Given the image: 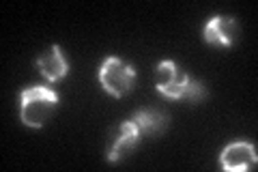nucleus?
I'll return each instance as SVG.
<instances>
[{"mask_svg":"<svg viewBox=\"0 0 258 172\" xmlns=\"http://www.w3.org/2000/svg\"><path fill=\"white\" fill-rule=\"evenodd\" d=\"M256 149L249 142H232L220 155V166L230 172H245L256 168Z\"/></svg>","mask_w":258,"mask_h":172,"instance_id":"39448f33","label":"nucleus"},{"mask_svg":"<svg viewBox=\"0 0 258 172\" xmlns=\"http://www.w3.org/2000/svg\"><path fill=\"white\" fill-rule=\"evenodd\" d=\"M203 35L207 43L217 45V47H230V45H235L237 35H239L237 20L230 18V15H215V18H211L205 24Z\"/></svg>","mask_w":258,"mask_h":172,"instance_id":"20e7f679","label":"nucleus"},{"mask_svg":"<svg viewBox=\"0 0 258 172\" xmlns=\"http://www.w3.org/2000/svg\"><path fill=\"white\" fill-rule=\"evenodd\" d=\"M37 67H39V71L43 73V78L47 82H58L69 73V63H67V59H64L60 45H52L50 52L39 56Z\"/></svg>","mask_w":258,"mask_h":172,"instance_id":"0eeeda50","label":"nucleus"},{"mask_svg":"<svg viewBox=\"0 0 258 172\" xmlns=\"http://www.w3.org/2000/svg\"><path fill=\"white\" fill-rule=\"evenodd\" d=\"M140 136L142 134H140V129H138V125H136L134 121L120 123L114 142H112L110 151H108V161L110 163H116V161H120L123 157H127V155L136 149V144L140 142Z\"/></svg>","mask_w":258,"mask_h":172,"instance_id":"423d86ee","label":"nucleus"},{"mask_svg":"<svg viewBox=\"0 0 258 172\" xmlns=\"http://www.w3.org/2000/svg\"><path fill=\"white\" fill-rule=\"evenodd\" d=\"M155 86L168 99H185L189 103H200L207 95L205 86L191 80L172 61H161L155 67Z\"/></svg>","mask_w":258,"mask_h":172,"instance_id":"f257e3e1","label":"nucleus"},{"mask_svg":"<svg viewBox=\"0 0 258 172\" xmlns=\"http://www.w3.org/2000/svg\"><path fill=\"white\" fill-rule=\"evenodd\" d=\"M132 121L138 125L140 134H147V136H155L166 127V117L153 110H140Z\"/></svg>","mask_w":258,"mask_h":172,"instance_id":"6e6552de","label":"nucleus"},{"mask_svg":"<svg viewBox=\"0 0 258 172\" xmlns=\"http://www.w3.org/2000/svg\"><path fill=\"white\" fill-rule=\"evenodd\" d=\"M99 84L103 86V91L112 97H125L127 93H132L136 86L134 65L120 61L116 56H110L99 67Z\"/></svg>","mask_w":258,"mask_h":172,"instance_id":"7ed1b4c3","label":"nucleus"},{"mask_svg":"<svg viewBox=\"0 0 258 172\" xmlns=\"http://www.w3.org/2000/svg\"><path fill=\"white\" fill-rule=\"evenodd\" d=\"M58 105V93L50 86H28L22 91L20 117L28 127H43Z\"/></svg>","mask_w":258,"mask_h":172,"instance_id":"f03ea898","label":"nucleus"}]
</instances>
